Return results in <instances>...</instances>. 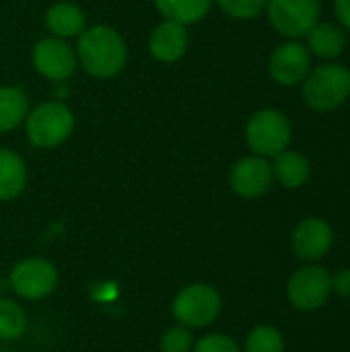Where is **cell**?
Returning a JSON list of instances; mask_svg holds the SVG:
<instances>
[{
  "instance_id": "obj_3",
  "label": "cell",
  "mask_w": 350,
  "mask_h": 352,
  "mask_svg": "<svg viewBox=\"0 0 350 352\" xmlns=\"http://www.w3.org/2000/svg\"><path fill=\"white\" fill-rule=\"evenodd\" d=\"M303 101L314 111H332L350 99V70L340 64H322L305 76Z\"/></svg>"
},
{
  "instance_id": "obj_8",
  "label": "cell",
  "mask_w": 350,
  "mask_h": 352,
  "mask_svg": "<svg viewBox=\"0 0 350 352\" xmlns=\"http://www.w3.org/2000/svg\"><path fill=\"white\" fill-rule=\"evenodd\" d=\"M320 8V0H266L264 10L281 35L299 39L318 23Z\"/></svg>"
},
{
  "instance_id": "obj_17",
  "label": "cell",
  "mask_w": 350,
  "mask_h": 352,
  "mask_svg": "<svg viewBox=\"0 0 350 352\" xmlns=\"http://www.w3.org/2000/svg\"><path fill=\"white\" fill-rule=\"evenodd\" d=\"M272 173H274V179L283 188L297 190V188L307 184V179L311 175V165H309L305 155L287 148V151H283V153H278L274 157Z\"/></svg>"
},
{
  "instance_id": "obj_12",
  "label": "cell",
  "mask_w": 350,
  "mask_h": 352,
  "mask_svg": "<svg viewBox=\"0 0 350 352\" xmlns=\"http://www.w3.org/2000/svg\"><path fill=\"white\" fill-rule=\"evenodd\" d=\"M332 243H334V231L330 223L320 217L303 219L291 235L293 254L303 262L322 260L332 250Z\"/></svg>"
},
{
  "instance_id": "obj_14",
  "label": "cell",
  "mask_w": 350,
  "mask_h": 352,
  "mask_svg": "<svg viewBox=\"0 0 350 352\" xmlns=\"http://www.w3.org/2000/svg\"><path fill=\"white\" fill-rule=\"evenodd\" d=\"M43 23L50 35L70 41L87 29V14L72 0H60L47 6L43 12Z\"/></svg>"
},
{
  "instance_id": "obj_18",
  "label": "cell",
  "mask_w": 350,
  "mask_h": 352,
  "mask_svg": "<svg viewBox=\"0 0 350 352\" xmlns=\"http://www.w3.org/2000/svg\"><path fill=\"white\" fill-rule=\"evenodd\" d=\"M347 47V33L334 23H316L307 33V50L309 54L332 60L338 58Z\"/></svg>"
},
{
  "instance_id": "obj_16",
  "label": "cell",
  "mask_w": 350,
  "mask_h": 352,
  "mask_svg": "<svg viewBox=\"0 0 350 352\" xmlns=\"http://www.w3.org/2000/svg\"><path fill=\"white\" fill-rule=\"evenodd\" d=\"M29 109V95L23 87L0 85V134H8L23 126Z\"/></svg>"
},
{
  "instance_id": "obj_21",
  "label": "cell",
  "mask_w": 350,
  "mask_h": 352,
  "mask_svg": "<svg viewBox=\"0 0 350 352\" xmlns=\"http://www.w3.org/2000/svg\"><path fill=\"white\" fill-rule=\"evenodd\" d=\"M243 352H285V338L274 326H256L245 338Z\"/></svg>"
},
{
  "instance_id": "obj_25",
  "label": "cell",
  "mask_w": 350,
  "mask_h": 352,
  "mask_svg": "<svg viewBox=\"0 0 350 352\" xmlns=\"http://www.w3.org/2000/svg\"><path fill=\"white\" fill-rule=\"evenodd\" d=\"M330 287L332 293L342 297V299H350V268H342L334 274H330Z\"/></svg>"
},
{
  "instance_id": "obj_9",
  "label": "cell",
  "mask_w": 350,
  "mask_h": 352,
  "mask_svg": "<svg viewBox=\"0 0 350 352\" xmlns=\"http://www.w3.org/2000/svg\"><path fill=\"white\" fill-rule=\"evenodd\" d=\"M8 285L21 299L37 301L47 297L58 285V270L45 258H27L12 266Z\"/></svg>"
},
{
  "instance_id": "obj_4",
  "label": "cell",
  "mask_w": 350,
  "mask_h": 352,
  "mask_svg": "<svg viewBox=\"0 0 350 352\" xmlns=\"http://www.w3.org/2000/svg\"><path fill=\"white\" fill-rule=\"evenodd\" d=\"M245 142L252 155L274 159L291 144V122L281 109H260L245 124Z\"/></svg>"
},
{
  "instance_id": "obj_1",
  "label": "cell",
  "mask_w": 350,
  "mask_h": 352,
  "mask_svg": "<svg viewBox=\"0 0 350 352\" xmlns=\"http://www.w3.org/2000/svg\"><path fill=\"white\" fill-rule=\"evenodd\" d=\"M78 66L93 78L107 80L118 76L128 64V43L111 25L87 27L76 37Z\"/></svg>"
},
{
  "instance_id": "obj_23",
  "label": "cell",
  "mask_w": 350,
  "mask_h": 352,
  "mask_svg": "<svg viewBox=\"0 0 350 352\" xmlns=\"http://www.w3.org/2000/svg\"><path fill=\"white\" fill-rule=\"evenodd\" d=\"M194 346V336L190 332V328L186 326H173L169 330L163 332L159 349L161 352H192Z\"/></svg>"
},
{
  "instance_id": "obj_13",
  "label": "cell",
  "mask_w": 350,
  "mask_h": 352,
  "mask_svg": "<svg viewBox=\"0 0 350 352\" xmlns=\"http://www.w3.org/2000/svg\"><path fill=\"white\" fill-rule=\"evenodd\" d=\"M188 45H190L188 27L171 19H163L149 35V52L157 62L163 64L179 62L186 56Z\"/></svg>"
},
{
  "instance_id": "obj_26",
  "label": "cell",
  "mask_w": 350,
  "mask_h": 352,
  "mask_svg": "<svg viewBox=\"0 0 350 352\" xmlns=\"http://www.w3.org/2000/svg\"><path fill=\"white\" fill-rule=\"evenodd\" d=\"M334 10H336L340 25L350 31V0H334Z\"/></svg>"
},
{
  "instance_id": "obj_10",
  "label": "cell",
  "mask_w": 350,
  "mask_h": 352,
  "mask_svg": "<svg viewBox=\"0 0 350 352\" xmlns=\"http://www.w3.org/2000/svg\"><path fill=\"white\" fill-rule=\"evenodd\" d=\"M274 182L272 163L258 155H248L235 161L229 173V186L231 190L248 200L264 196Z\"/></svg>"
},
{
  "instance_id": "obj_19",
  "label": "cell",
  "mask_w": 350,
  "mask_h": 352,
  "mask_svg": "<svg viewBox=\"0 0 350 352\" xmlns=\"http://www.w3.org/2000/svg\"><path fill=\"white\" fill-rule=\"evenodd\" d=\"M163 19L177 21L186 27L200 23L212 8L215 0H153Z\"/></svg>"
},
{
  "instance_id": "obj_24",
  "label": "cell",
  "mask_w": 350,
  "mask_h": 352,
  "mask_svg": "<svg viewBox=\"0 0 350 352\" xmlns=\"http://www.w3.org/2000/svg\"><path fill=\"white\" fill-rule=\"evenodd\" d=\"M192 352H241V349L227 334H206L192 346Z\"/></svg>"
},
{
  "instance_id": "obj_5",
  "label": "cell",
  "mask_w": 350,
  "mask_h": 352,
  "mask_svg": "<svg viewBox=\"0 0 350 352\" xmlns=\"http://www.w3.org/2000/svg\"><path fill=\"white\" fill-rule=\"evenodd\" d=\"M221 307L223 299L212 285L192 283L175 295L171 314L186 328H206L219 318Z\"/></svg>"
},
{
  "instance_id": "obj_6",
  "label": "cell",
  "mask_w": 350,
  "mask_h": 352,
  "mask_svg": "<svg viewBox=\"0 0 350 352\" xmlns=\"http://www.w3.org/2000/svg\"><path fill=\"white\" fill-rule=\"evenodd\" d=\"M31 64L41 78L50 82H66L74 76L78 68V58L68 39L47 35L33 45Z\"/></svg>"
},
{
  "instance_id": "obj_15",
  "label": "cell",
  "mask_w": 350,
  "mask_h": 352,
  "mask_svg": "<svg viewBox=\"0 0 350 352\" xmlns=\"http://www.w3.org/2000/svg\"><path fill=\"white\" fill-rule=\"evenodd\" d=\"M29 171L25 159L12 148H0V202L19 198L27 188Z\"/></svg>"
},
{
  "instance_id": "obj_20",
  "label": "cell",
  "mask_w": 350,
  "mask_h": 352,
  "mask_svg": "<svg viewBox=\"0 0 350 352\" xmlns=\"http://www.w3.org/2000/svg\"><path fill=\"white\" fill-rule=\"evenodd\" d=\"M25 332H27L25 309L17 301L0 297V340L14 342Z\"/></svg>"
},
{
  "instance_id": "obj_2",
  "label": "cell",
  "mask_w": 350,
  "mask_h": 352,
  "mask_svg": "<svg viewBox=\"0 0 350 352\" xmlns=\"http://www.w3.org/2000/svg\"><path fill=\"white\" fill-rule=\"evenodd\" d=\"M25 136L31 146L52 151L62 146L74 132V111L60 99H47L29 109L25 122Z\"/></svg>"
},
{
  "instance_id": "obj_11",
  "label": "cell",
  "mask_w": 350,
  "mask_h": 352,
  "mask_svg": "<svg viewBox=\"0 0 350 352\" xmlns=\"http://www.w3.org/2000/svg\"><path fill=\"white\" fill-rule=\"evenodd\" d=\"M311 70V54L307 45L299 43L297 39H291L287 43H281L268 60V72L270 76L283 85V87H295L305 80V76Z\"/></svg>"
},
{
  "instance_id": "obj_7",
  "label": "cell",
  "mask_w": 350,
  "mask_h": 352,
  "mask_svg": "<svg viewBox=\"0 0 350 352\" xmlns=\"http://www.w3.org/2000/svg\"><path fill=\"white\" fill-rule=\"evenodd\" d=\"M330 295V272L318 264H307L299 268L287 283V299L299 311L322 309Z\"/></svg>"
},
{
  "instance_id": "obj_22",
  "label": "cell",
  "mask_w": 350,
  "mask_h": 352,
  "mask_svg": "<svg viewBox=\"0 0 350 352\" xmlns=\"http://www.w3.org/2000/svg\"><path fill=\"white\" fill-rule=\"evenodd\" d=\"M219 8L237 21H252L266 8V0H215Z\"/></svg>"
}]
</instances>
